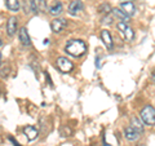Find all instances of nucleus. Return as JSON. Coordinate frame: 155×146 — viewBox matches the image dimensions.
Listing matches in <instances>:
<instances>
[{
  "label": "nucleus",
  "mask_w": 155,
  "mask_h": 146,
  "mask_svg": "<svg viewBox=\"0 0 155 146\" xmlns=\"http://www.w3.org/2000/svg\"><path fill=\"white\" fill-rule=\"evenodd\" d=\"M65 51H66V53H69L70 56L78 58V57H81L85 53L87 45L83 40H78V39H75V40H70L67 43Z\"/></svg>",
  "instance_id": "nucleus-1"
},
{
  "label": "nucleus",
  "mask_w": 155,
  "mask_h": 146,
  "mask_svg": "<svg viewBox=\"0 0 155 146\" xmlns=\"http://www.w3.org/2000/svg\"><path fill=\"white\" fill-rule=\"evenodd\" d=\"M140 116L143 120L145 124L147 125H155V109L151 105H146L145 108L141 110Z\"/></svg>",
  "instance_id": "nucleus-2"
},
{
  "label": "nucleus",
  "mask_w": 155,
  "mask_h": 146,
  "mask_svg": "<svg viewBox=\"0 0 155 146\" xmlns=\"http://www.w3.org/2000/svg\"><path fill=\"white\" fill-rule=\"evenodd\" d=\"M118 30L122 32V35L124 36L125 40H133V38H134V32L132 30V27H129L128 23H123V22H119L118 23Z\"/></svg>",
  "instance_id": "nucleus-3"
},
{
  "label": "nucleus",
  "mask_w": 155,
  "mask_h": 146,
  "mask_svg": "<svg viewBox=\"0 0 155 146\" xmlns=\"http://www.w3.org/2000/svg\"><path fill=\"white\" fill-rule=\"evenodd\" d=\"M57 67L60 69V71L62 72H70L72 69H74V65H72V62L70 60H67L65 57H60L57 58Z\"/></svg>",
  "instance_id": "nucleus-4"
},
{
  "label": "nucleus",
  "mask_w": 155,
  "mask_h": 146,
  "mask_svg": "<svg viewBox=\"0 0 155 146\" xmlns=\"http://www.w3.org/2000/svg\"><path fill=\"white\" fill-rule=\"evenodd\" d=\"M65 27H66V19H64V18H56V19H53V21L51 22L52 31L56 32V34L61 32Z\"/></svg>",
  "instance_id": "nucleus-5"
},
{
  "label": "nucleus",
  "mask_w": 155,
  "mask_h": 146,
  "mask_svg": "<svg viewBox=\"0 0 155 146\" xmlns=\"http://www.w3.org/2000/svg\"><path fill=\"white\" fill-rule=\"evenodd\" d=\"M120 11L124 12L125 14H127L128 17L130 16H133L134 12H136V7H134V4L132 2H123L122 4H120Z\"/></svg>",
  "instance_id": "nucleus-6"
},
{
  "label": "nucleus",
  "mask_w": 155,
  "mask_h": 146,
  "mask_svg": "<svg viewBox=\"0 0 155 146\" xmlns=\"http://www.w3.org/2000/svg\"><path fill=\"white\" fill-rule=\"evenodd\" d=\"M23 133L26 134L28 141H34V140H36V137L39 136V131H38V128L34 127V125H26V127L23 128Z\"/></svg>",
  "instance_id": "nucleus-7"
},
{
  "label": "nucleus",
  "mask_w": 155,
  "mask_h": 146,
  "mask_svg": "<svg viewBox=\"0 0 155 146\" xmlns=\"http://www.w3.org/2000/svg\"><path fill=\"white\" fill-rule=\"evenodd\" d=\"M18 35H19V40H21L22 45H26V47L31 45V39H30V35H28V31H27L26 27H21V28H19Z\"/></svg>",
  "instance_id": "nucleus-8"
},
{
  "label": "nucleus",
  "mask_w": 155,
  "mask_h": 146,
  "mask_svg": "<svg viewBox=\"0 0 155 146\" xmlns=\"http://www.w3.org/2000/svg\"><path fill=\"white\" fill-rule=\"evenodd\" d=\"M81 9H83V3L80 0H74L69 5V13L71 16H76L79 12H81Z\"/></svg>",
  "instance_id": "nucleus-9"
},
{
  "label": "nucleus",
  "mask_w": 155,
  "mask_h": 146,
  "mask_svg": "<svg viewBox=\"0 0 155 146\" xmlns=\"http://www.w3.org/2000/svg\"><path fill=\"white\" fill-rule=\"evenodd\" d=\"M111 13H113V17H115V18H118V19H119V22H123V23L129 22V17H128L124 12L120 11L119 8L111 9Z\"/></svg>",
  "instance_id": "nucleus-10"
},
{
  "label": "nucleus",
  "mask_w": 155,
  "mask_h": 146,
  "mask_svg": "<svg viewBox=\"0 0 155 146\" xmlns=\"http://www.w3.org/2000/svg\"><path fill=\"white\" fill-rule=\"evenodd\" d=\"M17 31V18L16 17H11L8 19L7 23V32L9 36H13Z\"/></svg>",
  "instance_id": "nucleus-11"
},
{
  "label": "nucleus",
  "mask_w": 155,
  "mask_h": 146,
  "mask_svg": "<svg viewBox=\"0 0 155 146\" xmlns=\"http://www.w3.org/2000/svg\"><path fill=\"white\" fill-rule=\"evenodd\" d=\"M101 39H102L104 44L107 49H111V48H113V38H111V34L107 30L101 31Z\"/></svg>",
  "instance_id": "nucleus-12"
},
{
  "label": "nucleus",
  "mask_w": 155,
  "mask_h": 146,
  "mask_svg": "<svg viewBox=\"0 0 155 146\" xmlns=\"http://www.w3.org/2000/svg\"><path fill=\"white\" fill-rule=\"evenodd\" d=\"M62 3L61 2H58V0H56L54 3L51 5V8H49V14H52V16H60V14L62 13Z\"/></svg>",
  "instance_id": "nucleus-13"
},
{
  "label": "nucleus",
  "mask_w": 155,
  "mask_h": 146,
  "mask_svg": "<svg viewBox=\"0 0 155 146\" xmlns=\"http://www.w3.org/2000/svg\"><path fill=\"white\" fill-rule=\"evenodd\" d=\"M124 134H125V138L129 140V141H136L140 137V133L137 131H134L132 127H127L124 129Z\"/></svg>",
  "instance_id": "nucleus-14"
},
{
  "label": "nucleus",
  "mask_w": 155,
  "mask_h": 146,
  "mask_svg": "<svg viewBox=\"0 0 155 146\" xmlns=\"http://www.w3.org/2000/svg\"><path fill=\"white\" fill-rule=\"evenodd\" d=\"M130 121H132V125H130V127H132L134 131H137L138 133H142L143 132V125H142V123L140 121V119L137 118V116H133Z\"/></svg>",
  "instance_id": "nucleus-15"
},
{
  "label": "nucleus",
  "mask_w": 155,
  "mask_h": 146,
  "mask_svg": "<svg viewBox=\"0 0 155 146\" xmlns=\"http://www.w3.org/2000/svg\"><path fill=\"white\" fill-rule=\"evenodd\" d=\"M5 4H7V8L12 12H17L19 9V2L18 0H5Z\"/></svg>",
  "instance_id": "nucleus-16"
},
{
  "label": "nucleus",
  "mask_w": 155,
  "mask_h": 146,
  "mask_svg": "<svg viewBox=\"0 0 155 146\" xmlns=\"http://www.w3.org/2000/svg\"><path fill=\"white\" fill-rule=\"evenodd\" d=\"M32 2H34V4H35V5H36V9H38V11H39V9H40V11H43V12H44L45 11V2H44V0H32Z\"/></svg>",
  "instance_id": "nucleus-17"
},
{
  "label": "nucleus",
  "mask_w": 155,
  "mask_h": 146,
  "mask_svg": "<svg viewBox=\"0 0 155 146\" xmlns=\"http://www.w3.org/2000/svg\"><path fill=\"white\" fill-rule=\"evenodd\" d=\"M71 133H72V131L67 125H64L61 128V136H64V137H69V136H71Z\"/></svg>",
  "instance_id": "nucleus-18"
},
{
  "label": "nucleus",
  "mask_w": 155,
  "mask_h": 146,
  "mask_svg": "<svg viewBox=\"0 0 155 146\" xmlns=\"http://www.w3.org/2000/svg\"><path fill=\"white\" fill-rule=\"evenodd\" d=\"M110 5H109V4H102V5H101L100 8H98V11L101 12V13H107L109 11H110Z\"/></svg>",
  "instance_id": "nucleus-19"
},
{
  "label": "nucleus",
  "mask_w": 155,
  "mask_h": 146,
  "mask_svg": "<svg viewBox=\"0 0 155 146\" xmlns=\"http://www.w3.org/2000/svg\"><path fill=\"white\" fill-rule=\"evenodd\" d=\"M111 21H113V17H109V16H106L105 18H102V23H106V25H107V23L110 25V23H111Z\"/></svg>",
  "instance_id": "nucleus-20"
},
{
  "label": "nucleus",
  "mask_w": 155,
  "mask_h": 146,
  "mask_svg": "<svg viewBox=\"0 0 155 146\" xmlns=\"http://www.w3.org/2000/svg\"><path fill=\"white\" fill-rule=\"evenodd\" d=\"M9 140H11V141H12V142H13V145H14V146H21V145H19V144L17 142V141H16V140H14V138H13V137H9Z\"/></svg>",
  "instance_id": "nucleus-21"
},
{
  "label": "nucleus",
  "mask_w": 155,
  "mask_h": 146,
  "mask_svg": "<svg viewBox=\"0 0 155 146\" xmlns=\"http://www.w3.org/2000/svg\"><path fill=\"white\" fill-rule=\"evenodd\" d=\"M0 64H2V52H0Z\"/></svg>",
  "instance_id": "nucleus-22"
},
{
  "label": "nucleus",
  "mask_w": 155,
  "mask_h": 146,
  "mask_svg": "<svg viewBox=\"0 0 155 146\" xmlns=\"http://www.w3.org/2000/svg\"><path fill=\"white\" fill-rule=\"evenodd\" d=\"M136 146H145L143 144H138V145H136Z\"/></svg>",
  "instance_id": "nucleus-23"
},
{
  "label": "nucleus",
  "mask_w": 155,
  "mask_h": 146,
  "mask_svg": "<svg viewBox=\"0 0 155 146\" xmlns=\"http://www.w3.org/2000/svg\"><path fill=\"white\" fill-rule=\"evenodd\" d=\"M3 44V43H2V39H0V45H2Z\"/></svg>",
  "instance_id": "nucleus-24"
}]
</instances>
